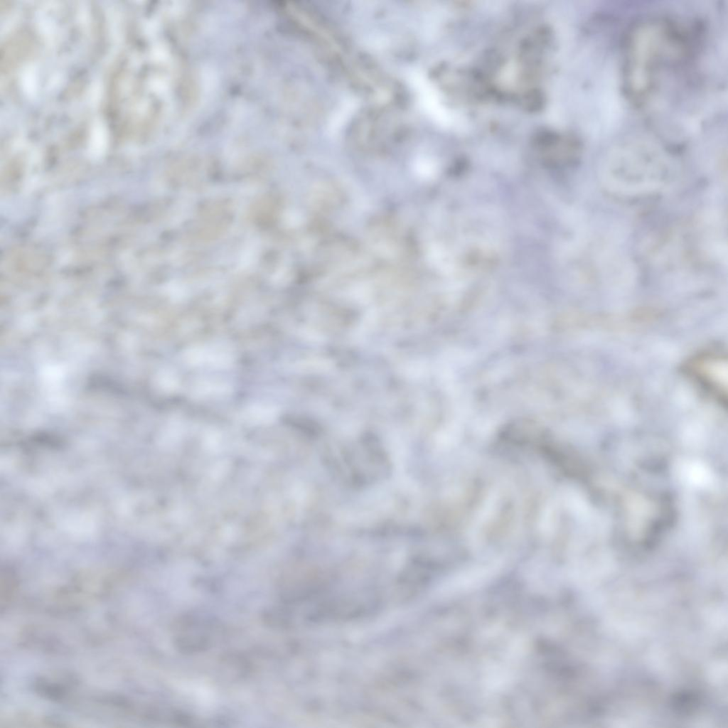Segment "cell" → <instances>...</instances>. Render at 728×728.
I'll return each mask as SVG.
<instances>
[{"label": "cell", "mask_w": 728, "mask_h": 728, "mask_svg": "<svg viewBox=\"0 0 728 728\" xmlns=\"http://www.w3.org/2000/svg\"><path fill=\"white\" fill-rule=\"evenodd\" d=\"M685 370L707 392L727 403V362L722 354L705 352L690 360Z\"/></svg>", "instance_id": "7a4b0ae2"}, {"label": "cell", "mask_w": 728, "mask_h": 728, "mask_svg": "<svg viewBox=\"0 0 728 728\" xmlns=\"http://www.w3.org/2000/svg\"><path fill=\"white\" fill-rule=\"evenodd\" d=\"M664 23H649L631 36L626 54L627 90L636 102L643 103L655 87L657 76L668 51L680 43V37Z\"/></svg>", "instance_id": "6da1fadb"}]
</instances>
